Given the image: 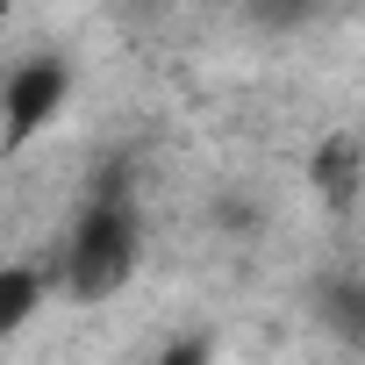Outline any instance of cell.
<instances>
[{
	"instance_id": "277c9868",
	"label": "cell",
	"mask_w": 365,
	"mask_h": 365,
	"mask_svg": "<svg viewBox=\"0 0 365 365\" xmlns=\"http://www.w3.org/2000/svg\"><path fill=\"white\" fill-rule=\"evenodd\" d=\"M43 294H51V272L43 265H0V344L8 336H22L29 322H36V308H43Z\"/></svg>"
},
{
	"instance_id": "7a4b0ae2",
	"label": "cell",
	"mask_w": 365,
	"mask_h": 365,
	"mask_svg": "<svg viewBox=\"0 0 365 365\" xmlns=\"http://www.w3.org/2000/svg\"><path fill=\"white\" fill-rule=\"evenodd\" d=\"M72 101V65L65 58H22L8 79H0V150H29Z\"/></svg>"
},
{
	"instance_id": "3957f363",
	"label": "cell",
	"mask_w": 365,
	"mask_h": 365,
	"mask_svg": "<svg viewBox=\"0 0 365 365\" xmlns=\"http://www.w3.org/2000/svg\"><path fill=\"white\" fill-rule=\"evenodd\" d=\"M308 187L322 194V208H351L358 187H365V150L358 136H322L308 150Z\"/></svg>"
},
{
	"instance_id": "6da1fadb",
	"label": "cell",
	"mask_w": 365,
	"mask_h": 365,
	"mask_svg": "<svg viewBox=\"0 0 365 365\" xmlns=\"http://www.w3.org/2000/svg\"><path fill=\"white\" fill-rule=\"evenodd\" d=\"M143 265V222H136V201L122 194V179L79 208L72 237H65V258H58V287L72 301H115Z\"/></svg>"
},
{
	"instance_id": "5b68a950",
	"label": "cell",
	"mask_w": 365,
	"mask_h": 365,
	"mask_svg": "<svg viewBox=\"0 0 365 365\" xmlns=\"http://www.w3.org/2000/svg\"><path fill=\"white\" fill-rule=\"evenodd\" d=\"M150 365H215V344H208V336H172Z\"/></svg>"
}]
</instances>
